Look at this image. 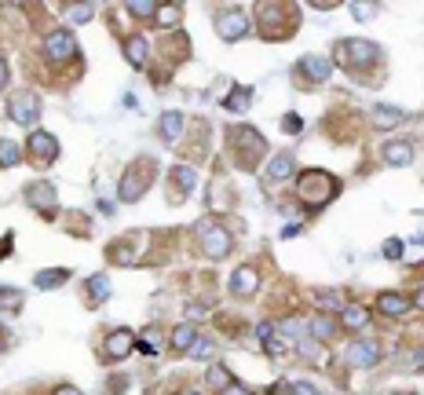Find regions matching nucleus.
Instances as JSON below:
<instances>
[{
	"label": "nucleus",
	"instance_id": "7c9ffc66",
	"mask_svg": "<svg viewBox=\"0 0 424 395\" xmlns=\"http://www.w3.org/2000/svg\"><path fill=\"white\" fill-rule=\"evenodd\" d=\"M19 293L15 289H0V308H19Z\"/></svg>",
	"mask_w": 424,
	"mask_h": 395
},
{
	"label": "nucleus",
	"instance_id": "f257e3e1",
	"mask_svg": "<svg viewBox=\"0 0 424 395\" xmlns=\"http://www.w3.org/2000/svg\"><path fill=\"white\" fill-rule=\"evenodd\" d=\"M333 194H337V180H333V176L318 172V169H311V172L300 176V198H304L311 209H322Z\"/></svg>",
	"mask_w": 424,
	"mask_h": 395
},
{
	"label": "nucleus",
	"instance_id": "0eeeda50",
	"mask_svg": "<svg viewBox=\"0 0 424 395\" xmlns=\"http://www.w3.org/2000/svg\"><path fill=\"white\" fill-rule=\"evenodd\" d=\"M147 183H150V165H132V169L125 172V180H121V198L136 201L147 190Z\"/></svg>",
	"mask_w": 424,
	"mask_h": 395
},
{
	"label": "nucleus",
	"instance_id": "bb28decb",
	"mask_svg": "<svg viewBox=\"0 0 424 395\" xmlns=\"http://www.w3.org/2000/svg\"><path fill=\"white\" fill-rule=\"evenodd\" d=\"M249 95H252L249 88H238V92L227 99V107H230V110H246V107H249Z\"/></svg>",
	"mask_w": 424,
	"mask_h": 395
},
{
	"label": "nucleus",
	"instance_id": "f704fd0d",
	"mask_svg": "<svg viewBox=\"0 0 424 395\" xmlns=\"http://www.w3.org/2000/svg\"><path fill=\"white\" fill-rule=\"evenodd\" d=\"M55 395H81V392H77V388H59Z\"/></svg>",
	"mask_w": 424,
	"mask_h": 395
},
{
	"label": "nucleus",
	"instance_id": "b1692460",
	"mask_svg": "<svg viewBox=\"0 0 424 395\" xmlns=\"http://www.w3.org/2000/svg\"><path fill=\"white\" fill-rule=\"evenodd\" d=\"M66 271H59V267H55V271H44L41 278H37V286H41V289H51V286H62V282H66Z\"/></svg>",
	"mask_w": 424,
	"mask_h": 395
},
{
	"label": "nucleus",
	"instance_id": "7ed1b4c3",
	"mask_svg": "<svg viewBox=\"0 0 424 395\" xmlns=\"http://www.w3.org/2000/svg\"><path fill=\"white\" fill-rule=\"evenodd\" d=\"M198 235H201V246H205V252H209L212 260H223L230 252V246H234V238H230L223 227H216V223H201Z\"/></svg>",
	"mask_w": 424,
	"mask_h": 395
},
{
	"label": "nucleus",
	"instance_id": "ddd939ff",
	"mask_svg": "<svg viewBox=\"0 0 424 395\" xmlns=\"http://www.w3.org/2000/svg\"><path fill=\"white\" fill-rule=\"evenodd\" d=\"M348 359H351L355 366H377V362H380V348H377L374 340H358L355 348L348 351Z\"/></svg>",
	"mask_w": 424,
	"mask_h": 395
},
{
	"label": "nucleus",
	"instance_id": "2f4dec72",
	"mask_svg": "<svg viewBox=\"0 0 424 395\" xmlns=\"http://www.w3.org/2000/svg\"><path fill=\"white\" fill-rule=\"evenodd\" d=\"M128 11H132V15H150V11H158V8L147 4V0H132V4H128Z\"/></svg>",
	"mask_w": 424,
	"mask_h": 395
},
{
	"label": "nucleus",
	"instance_id": "c9c22d12",
	"mask_svg": "<svg viewBox=\"0 0 424 395\" xmlns=\"http://www.w3.org/2000/svg\"><path fill=\"white\" fill-rule=\"evenodd\" d=\"M417 304H421V308H424V289H421V293H417Z\"/></svg>",
	"mask_w": 424,
	"mask_h": 395
},
{
	"label": "nucleus",
	"instance_id": "412c9836",
	"mask_svg": "<svg viewBox=\"0 0 424 395\" xmlns=\"http://www.w3.org/2000/svg\"><path fill=\"white\" fill-rule=\"evenodd\" d=\"M22 161V147L19 143H11V139H0V165H19Z\"/></svg>",
	"mask_w": 424,
	"mask_h": 395
},
{
	"label": "nucleus",
	"instance_id": "9d476101",
	"mask_svg": "<svg viewBox=\"0 0 424 395\" xmlns=\"http://www.w3.org/2000/svg\"><path fill=\"white\" fill-rule=\"evenodd\" d=\"M256 286H260V275H256L252 267H238L234 278H230V293H234V297H252Z\"/></svg>",
	"mask_w": 424,
	"mask_h": 395
},
{
	"label": "nucleus",
	"instance_id": "a211bd4d",
	"mask_svg": "<svg viewBox=\"0 0 424 395\" xmlns=\"http://www.w3.org/2000/svg\"><path fill=\"white\" fill-rule=\"evenodd\" d=\"M125 55L132 59V66H143V62H147V41H143V37H128V41H125Z\"/></svg>",
	"mask_w": 424,
	"mask_h": 395
},
{
	"label": "nucleus",
	"instance_id": "c756f323",
	"mask_svg": "<svg viewBox=\"0 0 424 395\" xmlns=\"http://www.w3.org/2000/svg\"><path fill=\"white\" fill-rule=\"evenodd\" d=\"M88 289H92V297H95V300H107L110 282H107V278H92V286H88Z\"/></svg>",
	"mask_w": 424,
	"mask_h": 395
},
{
	"label": "nucleus",
	"instance_id": "f8f14e48",
	"mask_svg": "<svg viewBox=\"0 0 424 395\" xmlns=\"http://www.w3.org/2000/svg\"><path fill=\"white\" fill-rule=\"evenodd\" d=\"M293 169H297V161H293V154H278V158H271V165H267L264 180H267V183L289 180V176H293Z\"/></svg>",
	"mask_w": 424,
	"mask_h": 395
},
{
	"label": "nucleus",
	"instance_id": "f3484780",
	"mask_svg": "<svg viewBox=\"0 0 424 395\" xmlns=\"http://www.w3.org/2000/svg\"><path fill=\"white\" fill-rule=\"evenodd\" d=\"M380 311L384 315H406L409 311V300L403 297V293H384V297H380Z\"/></svg>",
	"mask_w": 424,
	"mask_h": 395
},
{
	"label": "nucleus",
	"instance_id": "2eb2a0df",
	"mask_svg": "<svg viewBox=\"0 0 424 395\" xmlns=\"http://www.w3.org/2000/svg\"><path fill=\"white\" fill-rule=\"evenodd\" d=\"M348 55H351L355 66H362V62H374L380 52H377V48L369 44V41H351V44H348Z\"/></svg>",
	"mask_w": 424,
	"mask_h": 395
},
{
	"label": "nucleus",
	"instance_id": "1a4fd4ad",
	"mask_svg": "<svg viewBox=\"0 0 424 395\" xmlns=\"http://www.w3.org/2000/svg\"><path fill=\"white\" fill-rule=\"evenodd\" d=\"M26 201H30L33 209H44L48 216L55 212V190H51V183H30V190H26Z\"/></svg>",
	"mask_w": 424,
	"mask_h": 395
},
{
	"label": "nucleus",
	"instance_id": "4be33fe9",
	"mask_svg": "<svg viewBox=\"0 0 424 395\" xmlns=\"http://www.w3.org/2000/svg\"><path fill=\"white\" fill-rule=\"evenodd\" d=\"M366 322H369L366 308H348V311H344V326H348V329H362Z\"/></svg>",
	"mask_w": 424,
	"mask_h": 395
},
{
	"label": "nucleus",
	"instance_id": "c85d7f7f",
	"mask_svg": "<svg viewBox=\"0 0 424 395\" xmlns=\"http://www.w3.org/2000/svg\"><path fill=\"white\" fill-rule=\"evenodd\" d=\"M92 11H95L92 4H77V8H70V19L73 22H88V19H92Z\"/></svg>",
	"mask_w": 424,
	"mask_h": 395
},
{
	"label": "nucleus",
	"instance_id": "423d86ee",
	"mask_svg": "<svg viewBox=\"0 0 424 395\" xmlns=\"http://www.w3.org/2000/svg\"><path fill=\"white\" fill-rule=\"evenodd\" d=\"M44 55H48L51 62H66V59H73V55H77V41H73V33H66V30L51 33L48 41H44Z\"/></svg>",
	"mask_w": 424,
	"mask_h": 395
},
{
	"label": "nucleus",
	"instance_id": "a878e982",
	"mask_svg": "<svg viewBox=\"0 0 424 395\" xmlns=\"http://www.w3.org/2000/svg\"><path fill=\"white\" fill-rule=\"evenodd\" d=\"M158 22H161V26H176V22H179V4H165Z\"/></svg>",
	"mask_w": 424,
	"mask_h": 395
},
{
	"label": "nucleus",
	"instance_id": "473e14b6",
	"mask_svg": "<svg viewBox=\"0 0 424 395\" xmlns=\"http://www.w3.org/2000/svg\"><path fill=\"white\" fill-rule=\"evenodd\" d=\"M384 257H391V260H399V257H403V241H395V238H391V241H388V246H384Z\"/></svg>",
	"mask_w": 424,
	"mask_h": 395
},
{
	"label": "nucleus",
	"instance_id": "39448f33",
	"mask_svg": "<svg viewBox=\"0 0 424 395\" xmlns=\"http://www.w3.org/2000/svg\"><path fill=\"white\" fill-rule=\"evenodd\" d=\"M216 30H220L223 41H241V37L249 33V15L238 11V8H230V11H223V15L216 19Z\"/></svg>",
	"mask_w": 424,
	"mask_h": 395
},
{
	"label": "nucleus",
	"instance_id": "9b49d317",
	"mask_svg": "<svg viewBox=\"0 0 424 395\" xmlns=\"http://www.w3.org/2000/svg\"><path fill=\"white\" fill-rule=\"evenodd\" d=\"M183 113L179 110H169V113H161V121H158V132H161V139L165 143H176L179 136H183Z\"/></svg>",
	"mask_w": 424,
	"mask_h": 395
},
{
	"label": "nucleus",
	"instance_id": "e433bc0d",
	"mask_svg": "<svg viewBox=\"0 0 424 395\" xmlns=\"http://www.w3.org/2000/svg\"><path fill=\"white\" fill-rule=\"evenodd\" d=\"M183 395H201V392H183Z\"/></svg>",
	"mask_w": 424,
	"mask_h": 395
},
{
	"label": "nucleus",
	"instance_id": "dca6fc26",
	"mask_svg": "<svg viewBox=\"0 0 424 395\" xmlns=\"http://www.w3.org/2000/svg\"><path fill=\"white\" fill-rule=\"evenodd\" d=\"M194 344H198V329H194V326L172 329V348H176V351H190Z\"/></svg>",
	"mask_w": 424,
	"mask_h": 395
},
{
	"label": "nucleus",
	"instance_id": "4468645a",
	"mask_svg": "<svg viewBox=\"0 0 424 395\" xmlns=\"http://www.w3.org/2000/svg\"><path fill=\"white\" fill-rule=\"evenodd\" d=\"M300 70H307V81H326L329 73H333V62L329 59H322V55H307V59H300Z\"/></svg>",
	"mask_w": 424,
	"mask_h": 395
},
{
	"label": "nucleus",
	"instance_id": "f03ea898",
	"mask_svg": "<svg viewBox=\"0 0 424 395\" xmlns=\"http://www.w3.org/2000/svg\"><path fill=\"white\" fill-rule=\"evenodd\" d=\"M26 150H30V158L37 165H55V158H59V139L51 136V132H44V129H33L30 139H26Z\"/></svg>",
	"mask_w": 424,
	"mask_h": 395
},
{
	"label": "nucleus",
	"instance_id": "393cba45",
	"mask_svg": "<svg viewBox=\"0 0 424 395\" xmlns=\"http://www.w3.org/2000/svg\"><path fill=\"white\" fill-rule=\"evenodd\" d=\"M209 380H212L216 388H223V392L230 388V374H227L223 366H212V369H209Z\"/></svg>",
	"mask_w": 424,
	"mask_h": 395
},
{
	"label": "nucleus",
	"instance_id": "5701e85b",
	"mask_svg": "<svg viewBox=\"0 0 424 395\" xmlns=\"http://www.w3.org/2000/svg\"><path fill=\"white\" fill-rule=\"evenodd\" d=\"M172 183L183 190V198H187L190 187H194V169H176V172H172Z\"/></svg>",
	"mask_w": 424,
	"mask_h": 395
},
{
	"label": "nucleus",
	"instance_id": "cd10ccee",
	"mask_svg": "<svg viewBox=\"0 0 424 395\" xmlns=\"http://www.w3.org/2000/svg\"><path fill=\"white\" fill-rule=\"evenodd\" d=\"M374 118H377L380 125H395V121L403 118V113H399V110H388V107H377V110H374Z\"/></svg>",
	"mask_w": 424,
	"mask_h": 395
},
{
	"label": "nucleus",
	"instance_id": "20e7f679",
	"mask_svg": "<svg viewBox=\"0 0 424 395\" xmlns=\"http://www.w3.org/2000/svg\"><path fill=\"white\" fill-rule=\"evenodd\" d=\"M37 113H41V99L33 92H19L8 99V118L19 125H37Z\"/></svg>",
	"mask_w": 424,
	"mask_h": 395
},
{
	"label": "nucleus",
	"instance_id": "6e6552de",
	"mask_svg": "<svg viewBox=\"0 0 424 395\" xmlns=\"http://www.w3.org/2000/svg\"><path fill=\"white\" fill-rule=\"evenodd\" d=\"M128 351H132V333H128V329H113V333L107 337V344H102V355H107L110 362L125 359Z\"/></svg>",
	"mask_w": 424,
	"mask_h": 395
},
{
	"label": "nucleus",
	"instance_id": "6ab92c4d",
	"mask_svg": "<svg viewBox=\"0 0 424 395\" xmlns=\"http://www.w3.org/2000/svg\"><path fill=\"white\" fill-rule=\"evenodd\" d=\"M384 158H388L391 165H409L414 147H409V143H388V147H384Z\"/></svg>",
	"mask_w": 424,
	"mask_h": 395
},
{
	"label": "nucleus",
	"instance_id": "72a5a7b5",
	"mask_svg": "<svg viewBox=\"0 0 424 395\" xmlns=\"http://www.w3.org/2000/svg\"><path fill=\"white\" fill-rule=\"evenodd\" d=\"M4 84H8V66L0 62V88H4Z\"/></svg>",
	"mask_w": 424,
	"mask_h": 395
},
{
	"label": "nucleus",
	"instance_id": "aec40b11",
	"mask_svg": "<svg viewBox=\"0 0 424 395\" xmlns=\"http://www.w3.org/2000/svg\"><path fill=\"white\" fill-rule=\"evenodd\" d=\"M337 322H333V318H326V315H318L315 322H311V333L318 337V340H329V337H337Z\"/></svg>",
	"mask_w": 424,
	"mask_h": 395
}]
</instances>
